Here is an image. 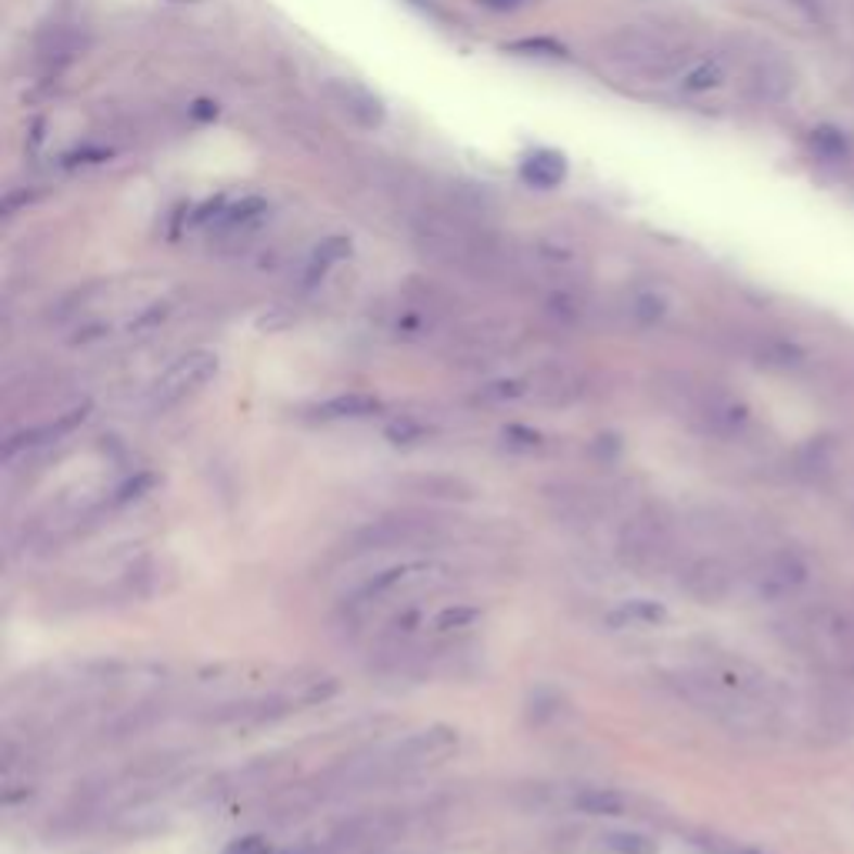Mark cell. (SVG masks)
<instances>
[{
	"instance_id": "1",
	"label": "cell",
	"mask_w": 854,
	"mask_h": 854,
	"mask_svg": "<svg viewBox=\"0 0 854 854\" xmlns=\"http://www.w3.org/2000/svg\"><path fill=\"white\" fill-rule=\"evenodd\" d=\"M411 238H415V247L428 260L451 267V271H461L471 278L508 275V257L498 238H494L471 211L451 201L418 211L411 217Z\"/></svg>"
},
{
	"instance_id": "2",
	"label": "cell",
	"mask_w": 854,
	"mask_h": 854,
	"mask_svg": "<svg viewBox=\"0 0 854 854\" xmlns=\"http://www.w3.org/2000/svg\"><path fill=\"white\" fill-rule=\"evenodd\" d=\"M598 51L608 67L641 84L681 80V74L694 64V51L685 37L651 24H627L604 34Z\"/></svg>"
},
{
	"instance_id": "3",
	"label": "cell",
	"mask_w": 854,
	"mask_h": 854,
	"mask_svg": "<svg viewBox=\"0 0 854 854\" xmlns=\"http://www.w3.org/2000/svg\"><path fill=\"white\" fill-rule=\"evenodd\" d=\"M785 641L828 678L854 685V608L838 601H815L785 621Z\"/></svg>"
},
{
	"instance_id": "4",
	"label": "cell",
	"mask_w": 854,
	"mask_h": 854,
	"mask_svg": "<svg viewBox=\"0 0 854 854\" xmlns=\"http://www.w3.org/2000/svg\"><path fill=\"white\" fill-rule=\"evenodd\" d=\"M444 537V524L428 514H387L378 521H368L347 534L341 545V555L350 558H368V555H384L397 548H418V545H434Z\"/></svg>"
},
{
	"instance_id": "5",
	"label": "cell",
	"mask_w": 854,
	"mask_h": 854,
	"mask_svg": "<svg viewBox=\"0 0 854 854\" xmlns=\"http://www.w3.org/2000/svg\"><path fill=\"white\" fill-rule=\"evenodd\" d=\"M671 548H674L671 521L654 508H645L635 518H627L617 531V558L624 568H632L638 574L664 568Z\"/></svg>"
},
{
	"instance_id": "6",
	"label": "cell",
	"mask_w": 854,
	"mask_h": 854,
	"mask_svg": "<svg viewBox=\"0 0 854 854\" xmlns=\"http://www.w3.org/2000/svg\"><path fill=\"white\" fill-rule=\"evenodd\" d=\"M807 561L791 548H772L751 561L744 571L748 591L757 601H788L807 584Z\"/></svg>"
},
{
	"instance_id": "7",
	"label": "cell",
	"mask_w": 854,
	"mask_h": 854,
	"mask_svg": "<svg viewBox=\"0 0 854 854\" xmlns=\"http://www.w3.org/2000/svg\"><path fill=\"white\" fill-rule=\"evenodd\" d=\"M220 361L214 350H188L157 378L154 384V408H170V404H181L184 397L197 394L207 381H214Z\"/></svg>"
},
{
	"instance_id": "8",
	"label": "cell",
	"mask_w": 854,
	"mask_h": 854,
	"mask_svg": "<svg viewBox=\"0 0 854 854\" xmlns=\"http://www.w3.org/2000/svg\"><path fill=\"white\" fill-rule=\"evenodd\" d=\"M458 741H461V735L451 725H431L424 731H415L408 738H400L394 748H387L391 768H394V775L421 772V768H428V764L451 754L458 748Z\"/></svg>"
},
{
	"instance_id": "9",
	"label": "cell",
	"mask_w": 854,
	"mask_h": 854,
	"mask_svg": "<svg viewBox=\"0 0 854 854\" xmlns=\"http://www.w3.org/2000/svg\"><path fill=\"white\" fill-rule=\"evenodd\" d=\"M688 411L691 418L711 431V434H738L744 424H748V408L728 394L725 387H698V391H688Z\"/></svg>"
},
{
	"instance_id": "10",
	"label": "cell",
	"mask_w": 854,
	"mask_h": 854,
	"mask_svg": "<svg viewBox=\"0 0 854 854\" xmlns=\"http://www.w3.org/2000/svg\"><path fill=\"white\" fill-rule=\"evenodd\" d=\"M511 328L505 324H474L464 328L455 341H451V361L461 368H490L498 365L501 357L511 350Z\"/></svg>"
},
{
	"instance_id": "11",
	"label": "cell",
	"mask_w": 854,
	"mask_h": 854,
	"mask_svg": "<svg viewBox=\"0 0 854 854\" xmlns=\"http://www.w3.org/2000/svg\"><path fill=\"white\" fill-rule=\"evenodd\" d=\"M324 94H328V101H331L347 120H354L357 127H365V130L381 127L384 117H387L384 101L371 91L368 84H361V80H350V77H328V80H324Z\"/></svg>"
},
{
	"instance_id": "12",
	"label": "cell",
	"mask_w": 854,
	"mask_h": 854,
	"mask_svg": "<svg viewBox=\"0 0 854 854\" xmlns=\"http://www.w3.org/2000/svg\"><path fill=\"white\" fill-rule=\"evenodd\" d=\"M738 588V571L725 561V558H694L685 571H681V591L701 604H717L731 598Z\"/></svg>"
},
{
	"instance_id": "13",
	"label": "cell",
	"mask_w": 854,
	"mask_h": 854,
	"mask_svg": "<svg viewBox=\"0 0 854 854\" xmlns=\"http://www.w3.org/2000/svg\"><path fill=\"white\" fill-rule=\"evenodd\" d=\"M87 415H91V404L80 400V404H74V408L54 415L51 421H43V424H34V428H24V431L11 434L8 444H4V458H14L17 451H27V447H40V444H51V441L67 437L74 428H80V424L87 421Z\"/></svg>"
},
{
	"instance_id": "14",
	"label": "cell",
	"mask_w": 854,
	"mask_h": 854,
	"mask_svg": "<svg viewBox=\"0 0 854 854\" xmlns=\"http://www.w3.org/2000/svg\"><path fill=\"white\" fill-rule=\"evenodd\" d=\"M548 505L555 511L558 521L564 524H595L604 514L601 494H595L591 487L581 484H558L548 490Z\"/></svg>"
},
{
	"instance_id": "15",
	"label": "cell",
	"mask_w": 854,
	"mask_h": 854,
	"mask_svg": "<svg viewBox=\"0 0 854 854\" xmlns=\"http://www.w3.org/2000/svg\"><path fill=\"white\" fill-rule=\"evenodd\" d=\"M531 394L541 404H551V408H564V404H571L584 394V381L577 371H571L564 365H548L531 378Z\"/></svg>"
},
{
	"instance_id": "16",
	"label": "cell",
	"mask_w": 854,
	"mask_h": 854,
	"mask_svg": "<svg viewBox=\"0 0 854 854\" xmlns=\"http://www.w3.org/2000/svg\"><path fill=\"white\" fill-rule=\"evenodd\" d=\"M264 214H267V201L257 194H247L234 204H217V211L211 217V228L217 234H241V231L254 228Z\"/></svg>"
},
{
	"instance_id": "17",
	"label": "cell",
	"mask_w": 854,
	"mask_h": 854,
	"mask_svg": "<svg viewBox=\"0 0 854 854\" xmlns=\"http://www.w3.org/2000/svg\"><path fill=\"white\" fill-rule=\"evenodd\" d=\"M350 257V238H341V234H334V238H324L318 247L310 251V257H307V264H304V271H301V288H318L324 278H328V271L334 264H341V260H347Z\"/></svg>"
},
{
	"instance_id": "18",
	"label": "cell",
	"mask_w": 854,
	"mask_h": 854,
	"mask_svg": "<svg viewBox=\"0 0 854 854\" xmlns=\"http://www.w3.org/2000/svg\"><path fill=\"white\" fill-rule=\"evenodd\" d=\"M564 174H568V164L558 151H534L521 161V177L531 188L551 191L564 181Z\"/></svg>"
},
{
	"instance_id": "19",
	"label": "cell",
	"mask_w": 854,
	"mask_h": 854,
	"mask_svg": "<svg viewBox=\"0 0 854 854\" xmlns=\"http://www.w3.org/2000/svg\"><path fill=\"white\" fill-rule=\"evenodd\" d=\"M725 77H728V67H725L722 58H717V54H701V58H694V64L681 74L678 87H681L685 94H711V91H717V87L725 84Z\"/></svg>"
},
{
	"instance_id": "20",
	"label": "cell",
	"mask_w": 854,
	"mask_h": 854,
	"mask_svg": "<svg viewBox=\"0 0 854 854\" xmlns=\"http://www.w3.org/2000/svg\"><path fill=\"white\" fill-rule=\"evenodd\" d=\"M381 411V400L374 394H337L324 404H318L321 421H357V418H371Z\"/></svg>"
},
{
	"instance_id": "21",
	"label": "cell",
	"mask_w": 854,
	"mask_h": 854,
	"mask_svg": "<svg viewBox=\"0 0 854 854\" xmlns=\"http://www.w3.org/2000/svg\"><path fill=\"white\" fill-rule=\"evenodd\" d=\"M574 807L581 815H591V818H624L627 798L614 788H581L574 794Z\"/></svg>"
},
{
	"instance_id": "22",
	"label": "cell",
	"mask_w": 854,
	"mask_h": 854,
	"mask_svg": "<svg viewBox=\"0 0 854 854\" xmlns=\"http://www.w3.org/2000/svg\"><path fill=\"white\" fill-rule=\"evenodd\" d=\"M667 621V608L658 604V601H648V598H632V601H621L611 614H608V624L611 627H658Z\"/></svg>"
},
{
	"instance_id": "23",
	"label": "cell",
	"mask_w": 854,
	"mask_h": 854,
	"mask_svg": "<svg viewBox=\"0 0 854 854\" xmlns=\"http://www.w3.org/2000/svg\"><path fill=\"white\" fill-rule=\"evenodd\" d=\"M415 487V494H424V498H444V501H468L474 498L471 484H464L461 477L451 474H421L408 481Z\"/></svg>"
},
{
	"instance_id": "24",
	"label": "cell",
	"mask_w": 854,
	"mask_h": 854,
	"mask_svg": "<svg viewBox=\"0 0 854 854\" xmlns=\"http://www.w3.org/2000/svg\"><path fill=\"white\" fill-rule=\"evenodd\" d=\"M481 621V611L471 608V604H451V608H444L431 617V632L447 638V635H461L468 632V627H474Z\"/></svg>"
},
{
	"instance_id": "25",
	"label": "cell",
	"mask_w": 854,
	"mask_h": 854,
	"mask_svg": "<svg viewBox=\"0 0 854 854\" xmlns=\"http://www.w3.org/2000/svg\"><path fill=\"white\" fill-rule=\"evenodd\" d=\"M561 711H564V698H561L558 691H551V688H537V691L527 698V722L537 725V728L558 722Z\"/></svg>"
},
{
	"instance_id": "26",
	"label": "cell",
	"mask_w": 854,
	"mask_h": 854,
	"mask_svg": "<svg viewBox=\"0 0 854 854\" xmlns=\"http://www.w3.org/2000/svg\"><path fill=\"white\" fill-rule=\"evenodd\" d=\"M604 847L614 854H658V841L645 831H608Z\"/></svg>"
},
{
	"instance_id": "27",
	"label": "cell",
	"mask_w": 854,
	"mask_h": 854,
	"mask_svg": "<svg viewBox=\"0 0 854 854\" xmlns=\"http://www.w3.org/2000/svg\"><path fill=\"white\" fill-rule=\"evenodd\" d=\"M627 310H632V318L638 324H654L664 318V301L654 291H638V294H632V307Z\"/></svg>"
},
{
	"instance_id": "28",
	"label": "cell",
	"mask_w": 854,
	"mask_h": 854,
	"mask_svg": "<svg viewBox=\"0 0 854 854\" xmlns=\"http://www.w3.org/2000/svg\"><path fill=\"white\" fill-rule=\"evenodd\" d=\"M154 484H157V474H151V471H141L138 477L124 481V484H120V487L111 494V505H114V508H120V505L138 501V498H144V494H148Z\"/></svg>"
},
{
	"instance_id": "29",
	"label": "cell",
	"mask_w": 854,
	"mask_h": 854,
	"mask_svg": "<svg viewBox=\"0 0 854 854\" xmlns=\"http://www.w3.org/2000/svg\"><path fill=\"white\" fill-rule=\"evenodd\" d=\"M384 437L391 441V444H418V441H424L428 437V428L421 424V421H415V418H397V421H391L387 428H384Z\"/></svg>"
},
{
	"instance_id": "30",
	"label": "cell",
	"mask_w": 854,
	"mask_h": 854,
	"mask_svg": "<svg viewBox=\"0 0 854 854\" xmlns=\"http://www.w3.org/2000/svg\"><path fill=\"white\" fill-rule=\"evenodd\" d=\"M508 51L511 54H521V58H548V61H561L564 58V48L555 40H514L508 43Z\"/></svg>"
},
{
	"instance_id": "31",
	"label": "cell",
	"mask_w": 854,
	"mask_h": 854,
	"mask_svg": "<svg viewBox=\"0 0 854 854\" xmlns=\"http://www.w3.org/2000/svg\"><path fill=\"white\" fill-rule=\"evenodd\" d=\"M524 394H531V381H518V378H511V381H494V384L481 387V397H484V400H494V404L518 400V397H524Z\"/></svg>"
},
{
	"instance_id": "32",
	"label": "cell",
	"mask_w": 854,
	"mask_h": 854,
	"mask_svg": "<svg viewBox=\"0 0 854 854\" xmlns=\"http://www.w3.org/2000/svg\"><path fill=\"white\" fill-rule=\"evenodd\" d=\"M220 854H275V844L267 841V834H241Z\"/></svg>"
},
{
	"instance_id": "33",
	"label": "cell",
	"mask_w": 854,
	"mask_h": 854,
	"mask_svg": "<svg viewBox=\"0 0 854 854\" xmlns=\"http://www.w3.org/2000/svg\"><path fill=\"white\" fill-rule=\"evenodd\" d=\"M698 847H704L708 854H757L754 847H744L731 838H717V834H698L694 838Z\"/></svg>"
},
{
	"instance_id": "34",
	"label": "cell",
	"mask_w": 854,
	"mask_h": 854,
	"mask_svg": "<svg viewBox=\"0 0 854 854\" xmlns=\"http://www.w3.org/2000/svg\"><path fill=\"white\" fill-rule=\"evenodd\" d=\"M505 441H508L511 447H521V451H534V447H541V434L531 431V428H524V424H511V428H505Z\"/></svg>"
},
{
	"instance_id": "35",
	"label": "cell",
	"mask_w": 854,
	"mask_h": 854,
	"mask_svg": "<svg viewBox=\"0 0 854 854\" xmlns=\"http://www.w3.org/2000/svg\"><path fill=\"white\" fill-rule=\"evenodd\" d=\"M595 455H598L604 464H611V461L621 455V441H617V437H611V434H601V437L595 441Z\"/></svg>"
},
{
	"instance_id": "36",
	"label": "cell",
	"mask_w": 854,
	"mask_h": 854,
	"mask_svg": "<svg viewBox=\"0 0 854 854\" xmlns=\"http://www.w3.org/2000/svg\"><path fill=\"white\" fill-rule=\"evenodd\" d=\"M481 8H490V11H518V8H524L527 0H477Z\"/></svg>"
},
{
	"instance_id": "37",
	"label": "cell",
	"mask_w": 854,
	"mask_h": 854,
	"mask_svg": "<svg viewBox=\"0 0 854 854\" xmlns=\"http://www.w3.org/2000/svg\"><path fill=\"white\" fill-rule=\"evenodd\" d=\"M170 4H197V0H170Z\"/></svg>"
}]
</instances>
